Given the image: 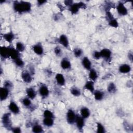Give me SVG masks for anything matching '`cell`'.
Segmentation results:
<instances>
[{"mask_svg": "<svg viewBox=\"0 0 133 133\" xmlns=\"http://www.w3.org/2000/svg\"><path fill=\"white\" fill-rule=\"evenodd\" d=\"M86 7V4L82 2L78 3H73L70 7H69V10L72 14H76L78 12V10L81 8H85Z\"/></svg>", "mask_w": 133, "mask_h": 133, "instance_id": "3957f363", "label": "cell"}, {"mask_svg": "<svg viewBox=\"0 0 133 133\" xmlns=\"http://www.w3.org/2000/svg\"><path fill=\"white\" fill-rule=\"evenodd\" d=\"M59 42L65 48H67L69 46V39L68 38V37L64 34H62L59 36Z\"/></svg>", "mask_w": 133, "mask_h": 133, "instance_id": "8fae6325", "label": "cell"}, {"mask_svg": "<svg viewBox=\"0 0 133 133\" xmlns=\"http://www.w3.org/2000/svg\"><path fill=\"white\" fill-rule=\"evenodd\" d=\"M2 122L3 126L7 129H11V121L10 119V113H6L3 114L2 117Z\"/></svg>", "mask_w": 133, "mask_h": 133, "instance_id": "7a4b0ae2", "label": "cell"}, {"mask_svg": "<svg viewBox=\"0 0 133 133\" xmlns=\"http://www.w3.org/2000/svg\"><path fill=\"white\" fill-rule=\"evenodd\" d=\"M9 89L5 87H3L0 88V99L1 100L4 101L8 97L9 94Z\"/></svg>", "mask_w": 133, "mask_h": 133, "instance_id": "9c48e42d", "label": "cell"}, {"mask_svg": "<svg viewBox=\"0 0 133 133\" xmlns=\"http://www.w3.org/2000/svg\"><path fill=\"white\" fill-rule=\"evenodd\" d=\"M100 52L101 58H103L105 59H109L111 57L112 52L110 49L108 48L102 49Z\"/></svg>", "mask_w": 133, "mask_h": 133, "instance_id": "2e32d148", "label": "cell"}, {"mask_svg": "<svg viewBox=\"0 0 133 133\" xmlns=\"http://www.w3.org/2000/svg\"><path fill=\"white\" fill-rule=\"evenodd\" d=\"M84 88L86 90H89L90 92L94 93L95 91L94 82L92 81H89L86 82L84 85Z\"/></svg>", "mask_w": 133, "mask_h": 133, "instance_id": "7402d4cb", "label": "cell"}, {"mask_svg": "<svg viewBox=\"0 0 133 133\" xmlns=\"http://www.w3.org/2000/svg\"><path fill=\"white\" fill-rule=\"evenodd\" d=\"M26 93L27 96L30 99H34L36 96V92L34 88L29 87L26 89Z\"/></svg>", "mask_w": 133, "mask_h": 133, "instance_id": "44dd1931", "label": "cell"}, {"mask_svg": "<svg viewBox=\"0 0 133 133\" xmlns=\"http://www.w3.org/2000/svg\"><path fill=\"white\" fill-rule=\"evenodd\" d=\"M11 130L13 132H15V133H20V132H21V128L20 127H12Z\"/></svg>", "mask_w": 133, "mask_h": 133, "instance_id": "ab89813d", "label": "cell"}, {"mask_svg": "<svg viewBox=\"0 0 133 133\" xmlns=\"http://www.w3.org/2000/svg\"><path fill=\"white\" fill-rule=\"evenodd\" d=\"M4 87H5L10 90L12 87V84L9 81H6L4 83Z\"/></svg>", "mask_w": 133, "mask_h": 133, "instance_id": "8d00e7d4", "label": "cell"}, {"mask_svg": "<svg viewBox=\"0 0 133 133\" xmlns=\"http://www.w3.org/2000/svg\"><path fill=\"white\" fill-rule=\"evenodd\" d=\"M43 115L44 117H51V118H54V115L53 113L49 110H45L44 111Z\"/></svg>", "mask_w": 133, "mask_h": 133, "instance_id": "e575fe53", "label": "cell"}, {"mask_svg": "<svg viewBox=\"0 0 133 133\" xmlns=\"http://www.w3.org/2000/svg\"><path fill=\"white\" fill-rule=\"evenodd\" d=\"M108 21L109 25H110L112 27L117 28V26H118V23L117 20L116 19H115L114 17Z\"/></svg>", "mask_w": 133, "mask_h": 133, "instance_id": "1f68e13d", "label": "cell"}, {"mask_svg": "<svg viewBox=\"0 0 133 133\" xmlns=\"http://www.w3.org/2000/svg\"><path fill=\"white\" fill-rule=\"evenodd\" d=\"M21 78L24 82L26 83H30L32 80V75L31 73L27 71H23L21 73Z\"/></svg>", "mask_w": 133, "mask_h": 133, "instance_id": "8992f818", "label": "cell"}, {"mask_svg": "<svg viewBox=\"0 0 133 133\" xmlns=\"http://www.w3.org/2000/svg\"><path fill=\"white\" fill-rule=\"evenodd\" d=\"M43 124L47 127H51L54 124V120L53 118L51 117H44L43 121Z\"/></svg>", "mask_w": 133, "mask_h": 133, "instance_id": "d4e9b609", "label": "cell"}, {"mask_svg": "<svg viewBox=\"0 0 133 133\" xmlns=\"http://www.w3.org/2000/svg\"><path fill=\"white\" fill-rule=\"evenodd\" d=\"M95 99L97 101H101L103 99L104 97L103 93L100 90H96L94 92Z\"/></svg>", "mask_w": 133, "mask_h": 133, "instance_id": "484cf974", "label": "cell"}, {"mask_svg": "<svg viewBox=\"0 0 133 133\" xmlns=\"http://www.w3.org/2000/svg\"><path fill=\"white\" fill-rule=\"evenodd\" d=\"M19 52L16 49L14 48L10 47L9 50V57H10L14 60H16V59L20 58V54Z\"/></svg>", "mask_w": 133, "mask_h": 133, "instance_id": "e0dca14e", "label": "cell"}, {"mask_svg": "<svg viewBox=\"0 0 133 133\" xmlns=\"http://www.w3.org/2000/svg\"><path fill=\"white\" fill-rule=\"evenodd\" d=\"M118 70L119 72L124 74L128 73L131 71V67L129 64H123L119 66Z\"/></svg>", "mask_w": 133, "mask_h": 133, "instance_id": "ac0fdd59", "label": "cell"}, {"mask_svg": "<svg viewBox=\"0 0 133 133\" xmlns=\"http://www.w3.org/2000/svg\"><path fill=\"white\" fill-rule=\"evenodd\" d=\"M38 92L41 96L43 98H46L49 94V90L48 87L45 85H42L39 87Z\"/></svg>", "mask_w": 133, "mask_h": 133, "instance_id": "30bf717a", "label": "cell"}, {"mask_svg": "<svg viewBox=\"0 0 133 133\" xmlns=\"http://www.w3.org/2000/svg\"><path fill=\"white\" fill-rule=\"evenodd\" d=\"M4 39L8 43H11L15 38V35L12 32H9L3 34Z\"/></svg>", "mask_w": 133, "mask_h": 133, "instance_id": "cb8c5ba5", "label": "cell"}, {"mask_svg": "<svg viewBox=\"0 0 133 133\" xmlns=\"http://www.w3.org/2000/svg\"><path fill=\"white\" fill-rule=\"evenodd\" d=\"M88 76H89V78L90 79V81L94 82L96 80H97V79L98 78V75L97 71L94 69H91L89 70Z\"/></svg>", "mask_w": 133, "mask_h": 133, "instance_id": "603a6c76", "label": "cell"}, {"mask_svg": "<svg viewBox=\"0 0 133 133\" xmlns=\"http://www.w3.org/2000/svg\"><path fill=\"white\" fill-rule=\"evenodd\" d=\"M85 118L82 117L81 115H76V117L75 119V123L76 124V126L78 130L83 129V127L85 125Z\"/></svg>", "mask_w": 133, "mask_h": 133, "instance_id": "52a82bcc", "label": "cell"}, {"mask_svg": "<svg viewBox=\"0 0 133 133\" xmlns=\"http://www.w3.org/2000/svg\"><path fill=\"white\" fill-rule=\"evenodd\" d=\"M73 54L75 57L78 58L82 55L83 51L79 48H76L73 50Z\"/></svg>", "mask_w": 133, "mask_h": 133, "instance_id": "836d02e7", "label": "cell"}, {"mask_svg": "<svg viewBox=\"0 0 133 133\" xmlns=\"http://www.w3.org/2000/svg\"><path fill=\"white\" fill-rule=\"evenodd\" d=\"M13 8L18 13L28 12L31 9V4L28 2L15 1L13 4Z\"/></svg>", "mask_w": 133, "mask_h": 133, "instance_id": "6da1fadb", "label": "cell"}, {"mask_svg": "<svg viewBox=\"0 0 133 133\" xmlns=\"http://www.w3.org/2000/svg\"><path fill=\"white\" fill-rule=\"evenodd\" d=\"M64 3L66 6H68L69 7H70L73 4V2L72 1H65Z\"/></svg>", "mask_w": 133, "mask_h": 133, "instance_id": "60d3db41", "label": "cell"}, {"mask_svg": "<svg viewBox=\"0 0 133 133\" xmlns=\"http://www.w3.org/2000/svg\"><path fill=\"white\" fill-rule=\"evenodd\" d=\"M60 65L61 68L64 70H68L71 67L70 61L66 58H63L62 59L61 61Z\"/></svg>", "mask_w": 133, "mask_h": 133, "instance_id": "d6986e66", "label": "cell"}, {"mask_svg": "<svg viewBox=\"0 0 133 133\" xmlns=\"http://www.w3.org/2000/svg\"><path fill=\"white\" fill-rule=\"evenodd\" d=\"M8 109L9 111L14 114H18L20 112L19 107L14 101H12L9 103Z\"/></svg>", "mask_w": 133, "mask_h": 133, "instance_id": "ba28073f", "label": "cell"}, {"mask_svg": "<svg viewBox=\"0 0 133 133\" xmlns=\"http://www.w3.org/2000/svg\"><path fill=\"white\" fill-rule=\"evenodd\" d=\"M83 66L87 70H90L91 69V62L87 57H84L82 60Z\"/></svg>", "mask_w": 133, "mask_h": 133, "instance_id": "4fadbf2b", "label": "cell"}, {"mask_svg": "<svg viewBox=\"0 0 133 133\" xmlns=\"http://www.w3.org/2000/svg\"><path fill=\"white\" fill-rule=\"evenodd\" d=\"M70 92L72 95L75 97H78L81 95V91L80 89L76 87L71 88L70 89Z\"/></svg>", "mask_w": 133, "mask_h": 133, "instance_id": "83f0119b", "label": "cell"}, {"mask_svg": "<svg viewBox=\"0 0 133 133\" xmlns=\"http://www.w3.org/2000/svg\"><path fill=\"white\" fill-rule=\"evenodd\" d=\"M80 114L82 117L86 119L89 117L90 115V112L88 108L82 107L80 110Z\"/></svg>", "mask_w": 133, "mask_h": 133, "instance_id": "ffe728a7", "label": "cell"}, {"mask_svg": "<svg viewBox=\"0 0 133 133\" xmlns=\"http://www.w3.org/2000/svg\"><path fill=\"white\" fill-rule=\"evenodd\" d=\"M33 51L37 55H42L44 53V48L40 44H36L33 46Z\"/></svg>", "mask_w": 133, "mask_h": 133, "instance_id": "5bb4252c", "label": "cell"}, {"mask_svg": "<svg viewBox=\"0 0 133 133\" xmlns=\"http://www.w3.org/2000/svg\"><path fill=\"white\" fill-rule=\"evenodd\" d=\"M107 90L109 92H110L111 94H113V93H114L115 92H116V87L113 83L111 82L108 85V87H107Z\"/></svg>", "mask_w": 133, "mask_h": 133, "instance_id": "f1b7e54d", "label": "cell"}, {"mask_svg": "<svg viewBox=\"0 0 133 133\" xmlns=\"http://www.w3.org/2000/svg\"><path fill=\"white\" fill-rule=\"evenodd\" d=\"M22 103L25 107H30L32 104L30 99L28 97L23 98L22 100Z\"/></svg>", "mask_w": 133, "mask_h": 133, "instance_id": "d6a6232c", "label": "cell"}, {"mask_svg": "<svg viewBox=\"0 0 133 133\" xmlns=\"http://www.w3.org/2000/svg\"><path fill=\"white\" fill-rule=\"evenodd\" d=\"M46 1H43V0H38L37 1V4H38V5L39 6H41V5H42L43 4H44L45 3H46Z\"/></svg>", "mask_w": 133, "mask_h": 133, "instance_id": "b9f144b4", "label": "cell"}, {"mask_svg": "<svg viewBox=\"0 0 133 133\" xmlns=\"http://www.w3.org/2000/svg\"><path fill=\"white\" fill-rule=\"evenodd\" d=\"M92 55H93V57L95 59H99L100 58H101L100 52L99 51H95L93 52Z\"/></svg>", "mask_w": 133, "mask_h": 133, "instance_id": "f35d334b", "label": "cell"}, {"mask_svg": "<svg viewBox=\"0 0 133 133\" xmlns=\"http://www.w3.org/2000/svg\"><path fill=\"white\" fill-rule=\"evenodd\" d=\"M32 131L35 133H41L44 131L43 127L39 124L34 125L32 127Z\"/></svg>", "mask_w": 133, "mask_h": 133, "instance_id": "4316f807", "label": "cell"}, {"mask_svg": "<svg viewBox=\"0 0 133 133\" xmlns=\"http://www.w3.org/2000/svg\"><path fill=\"white\" fill-rule=\"evenodd\" d=\"M16 49L19 52H22L25 49V46L22 43L20 42H18L16 44Z\"/></svg>", "mask_w": 133, "mask_h": 133, "instance_id": "f546056e", "label": "cell"}, {"mask_svg": "<svg viewBox=\"0 0 133 133\" xmlns=\"http://www.w3.org/2000/svg\"><path fill=\"white\" fill-rule=\"evenodd\" d=\"M116 9L118 14L121 16H126L128 14V10L122 2H119L116 6Z\"/></svg>", "mask_w": 133, "mask_h": 133, "instance_id": "5b68a950", "label": "cell"}, {"mask_svg": "<svg viewBox=\"0 0 133 133\" xmlns=\"http://www.w3.org/2000/svg\"><path fill=\"white\" fill-rule=\"evenodd\" d=\"M54 52L56 55L58 56H60L62 54V51L61 48L59 46H57L54 49Z\"/></svg>", "mask_w": 133, "mask_h": 133, "instance_id": "74e56055", "label": "cell"}, {"mask_svg": "<svg viewBox=\"0 0 133 133\" xmlns=\"http://www.w3.org/2000/svg\"><path fill=\"white\" fill-rule=\"evenodd\" d=\"M97 133H104L105 129L103 125L100 123H97Z\"/></svg>", "mask_w": 133, "mask_h": 133, "instance_id": "4dcf8cb0", "label": "cell"}, {"mask_svg": "<svg viewBox=\"0 0 133 133\" xmlns=\"http://www.w3.org/2000/svg\"><path fill=\"white\" fill-rule=\"evenodd\" d=\"M55 79L57 84L60 86H64L65 84V79L62 74L57 73L55 76Z\"/></svg>", "mask_w": 133, "mask_h": 133, "instance_id": "9a60e30c", "label": "cell"}, {"mask_svg": "<svg viewBox=\"0 0 133 133\" xmlns=\"http://www.w3.org/2000/svg\"><path fill=\"white\" fill-rule=\"evenodd\" d=\"M128 58L132 61V54H128Z\"/></svg>", "mask_w": 133, "mask_h": 133, "instance_id": "7bdbcfd3", "label": "cell"}, {"mask_svg": "<svg viewBox=\"0 0 133 133\" xmlns=\"http://www.w3.org/2000/svg\"><path fill=\"white\" fill-rule=\"evenodd\" d=\"M10 47L6 46H2L0 50V55L3 58H8L9 57Z\"/></svg>", "mask_w": 133, "mask_h": 133, "instance_id": "7c38bea8", "label": "cell"}, {"mask_svg": "<svg viewBox=\"0 0 133 133\" xmlns=\"http://www.w3.org/2000/svg\"><path fill=\"white\" fill-rule=\"evenodd\" d=\"M14 61V63L17 66L19 67H23L24 66V61L21 59L20 57L16 59Z\"/></svg>", "mask_w": 133, "mask_h": 133, "instance_id": "d590c367", "label": "cell"}, {"mask_svg": "<svg viewBox=\"0 0 133 133\" xmlns=\"http://www.w3.org/2000/svg\"><path fill=\"white\" fill-rule=\"evenodd\" d=\"M66 121L70 124H73L75 123L76 115L74 111L72 109H69L66 113Z\"/></svg>", "mask_w": 133, "mask_h": 133, "instance_id": "277c9868", "label": "cell"}]
</instances>
